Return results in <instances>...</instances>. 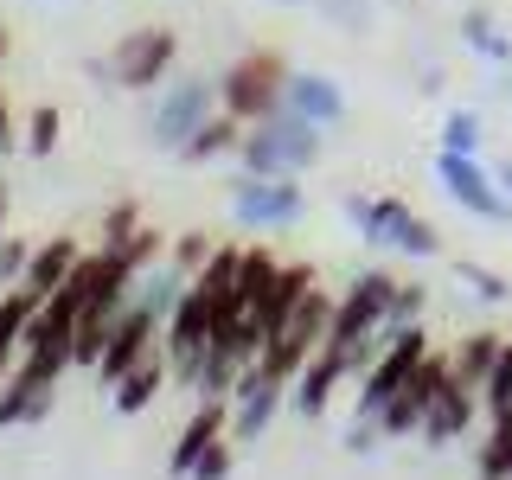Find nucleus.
I'll list each match as a JSON object with an SVG mask.
<instances>
[{"instance_id":"f257e3e1","label":"nucleus","mask_w":512,"mask_h":480,"mask_svg":"<svg viewBox=\"0 0 512 480\" xmlns=\"http://www.w3.org/2000/svg\"><path fill=\"white\" fill-rule=\"evenodd\" d=\"M320 148H327V128L301 122L295 109H276V116L244 128V141H237V173H256V180H301L320 160Z\"/></svg>"},{"instance_id":"f03ea898","label":"nucleus","mask_w":512,"mask_h":480,"mask_svg":"<svg viewBox=\"0 0 512 480\" xmlns=\"http://www.w3.org/2000/svg\"><path fill=\"white\" fill-rule=\"evenodd\" d=\"M340 212H346L352 231H359L365 250H397V256H410V263H429V256H442L436 224L416 218L404 199H391V192H378V199H365V192H346Z\"/></svg>"},{"instance_id":"7ed1b4c3","label":"nucleus","mask_w":512,"mask_h":480,"mask_svg":"<svg viewBox=\"0 0 512 480\" xmlns=\"http://www.w3.org/2000/svg\"><path fill=\"white\" fill-rule=\"evenodd\" d=\"M282 90H288V58L269 52V45H256V52H237L231 64L218 71V109L237 122H263L282 109Z\"/></svg>"},{"instance_id":"20e7f679","label":"nucleus","mask_w":512,"mask_h":480,"mask_svg":"<svg viewBox=\"0 0 512 480\" xmlns=\"http://www.w3.org/2000/svg\"><path fill=\"white\" fill-rule=\"evenodd\" d=\"M205 116H218V77H205V71H173L167 84L154 90V103H148V141H154V148H173V154H180L186 141L199 135Z\"/></svg>"},{"instance_id":"39448f33","label":"nucleus","mask_w":512,"mask_h":480,"mask_svg":"<svg viewBox=\"0 0 512 480\" xmlns=\"http://www.w3.org/2000/svg\"><path fill=\"white\" fill-rule=\"evenodd\" d=\"M391 301H397V276L391 269H365V276H352V288L340 301H333V327H327V346L346 352L359 340H372V333L391 320Z\"/></svg>"},{"instance_id":"423d86ee","label":"nucleus","mask_w":512,"mask_h":480,"mask_svg":"<svg viewBox=\"0 0 512 480\" xmlns=\"http://www.w3.org/2000/svg\"><path fill=\"white\" fill-rule=\"evenodd\" d=\"M173 64H180V32L167 26H135L109 52V71H116L122 90H160L173 77Z\"/></svg>"},{"instance_id":"0eeeda50","label":"nucleus","mask_w":512,"mask_h":480,"mask_svg":"<svg viewBox=\"0 0 512 480\" xmlns=\"http://www.w3.org/2000/svg\"><path fill=\"white\" fill-rule=\"evenodd\" d=\"M231 218L244 231H288V224L308 218V192L295 180H256V173H237L231 180Z\"/></svg>"},{"instance_id":"6e6552de","label":"nucleus","mask_w":512,"mask_h":480,"mask_svg":"<svg viewBox=\"0 0 512 480\" xmlns=\"http://www.w3.org/2000/svg\"><path fill=\"white\" fill-rule=\"evenodd\" d=\"M436 180H442V192L461 205L468 218H480V224H506L512 218V199L500 192V180H493V167L480 154H436Z\"/></svg>"},{"instance_id":"1a4fd4ad","label":"nucleus","mask_w":512,"mask_h":480,"mask_svg":"<svg viewBox=\"0 0 512 480\" xmlns=\"http://www.w3.org/2000/svg\"><path fill=\"white\" fill-rule=\"evenodd\" d=\"M205 340H212V295L192 282L186 295H180V308L167 314V327H160V346H167V365H173V378H180V384H192V372H199Z\"/></svg>"},{"instance_id":"9d476101","label":"nucleus","mask_w":512,"mask_h":480,"mask_svg":"<svg viewBox=\"0 0 512 480\" xmlns=\"http://www.w3.org/2000/svg\"><path fill=\"white\" fill-rule=\"evenodd\" d=\"M231 442H263L269 423H276V410L288 404V384H276L263 372V365H244V378L231 384Z\"/></svg>"},{"instance_id":"9b49d317","label":"nucleus","mask_w":512,"mask_h":480,"mask_svg":"<svg viewBox=\"0 0 512 480\" xmlns=\"http://www.w3.org/2000/svg\"><path fill=\"white\" fill-rule=\"evenodd\" d=\"M154 346H160V320H154L148 308H135V301H128V308L116 314V327H109V346H103V359H96V378L116 391V384L135 372V365L148 359Z\"/></svg>"},{"instance_id":"f8f14e48","label":"nucleus","mask_w":512,"mask_h":480,"mask_svg":"<svg viewBox=\"0 0 512 480\" xmlns=\"http://www.w3.org/2000/svg\"><path fill=\"white\" fill-rule=\"evenodd\" d=\"M282 109H295V116L314 122V128H340L346 122V90L333 84L327 71H288Z\"/></svg>"},{"instance_id":"ddd939ff","label":"nucleus","mask_w":512,"mask_h":480,"mask_svg":"<svg viewBox=\"0 0 512 480\" xmlns=\"http://www.w3.org/2000/svg\"><path fill=\"white\" fill-rule=\"evenodd\" d=\"M474 384H461V378H448L436 397H429V410H423V429H416V436H423L429 448H448V442H461L474 429Z\"/></svg>"},{"instance_id":"4468645a","label":"nucleus","mask_w":512,"mask_h":480,"mask_svg":"<svg viewBox=\"0 0 512 480\" xmlns=\"http://www.w3.org/2000/svg\"><path fill=\"white\" fill-rule=\"evenodd\" d=\"M308 288H314V269H308V263H282V269H276V282H269L263 295L250 301V320L263 327V340L288 327V314L301 308V295H308Z\"/></svg>"},{"instance_id":"2eb2a0df","label":"nucleus","mask_w":512,"mask_h":480,"mask_svg":"<svg viewBox=\"0 0 512 480\" xmlns=\"http://www.w3.org/2000/svg\"><path fill=\"white\" fill-rule=\"evenodd\" d=\"M218 436H231V404H224V397H205V404L192 410V423L180 429V442H173L167 474H173V480H186V474H192V461H199Z\"/></svg>"},{"instance_id":"dca6fc26","label":"nucleus","mask_w":512,"mask_h":480,"mask_svg":"<svg viewBox=\"0 0 512 480\" xmlns=\"http://www.w3.org/2000/svg\"><path fill=\"white\" fill-rule=\"evenodd\" d=\"M346 378V352H333V346H320L308 365L295 372V384H288V404H295L301 416H320L333 404V384Z\"/></svg>"},{"instance_id":"f3484780","label":"nucleus","mask_w":512,"mask_h":480,"mask_svg":"<svg viewBox=\"0 0 512 480\" xmlns=\"http://www.w3.org/2000/svg\"><path fill=\"white\" fill-rule=\"evenodd\" d=\"M77 263H84V250H77V237H45L39 250H32V263H26V276H20V288H32V295H58L64 282L77 276Z\"/></svg>"},{"instance_id":"a211bd4d","label":"nucleus","mask_w":512,"mask_h":480,"mask_svg":"<svg viewBox=\"0 0 512 480\" xmlns=\"http://www.w3.org/2000/svg\"><path fill=\"white\" fill-rule=\"evenodd\" d=\"M52 391H58V384H39L32 372H20V365H13L7 384H0V429H13V423H39V416L52 410Z\"/></svg>"},{"instance_id":"6ab92c4d","label":"nucleus","mask_w":512,"mask_h":480,"mask_svg":"<svg viewBox=\"0 0 512 480\" xmlns=\"http://www.w3.org/2000/svg\"><path fill=\"white\" fill-rule=\"evenodd\" d=\"M167 372H173V365H167V346H154L148 359H141L135 372L109 391V397H116V416H141V410H148L154 397H160V378H167Z\"/></svg>"},{"instance_id":"aec40b11","label":"nucleus","mask_w":512,"mask_h":480,"mask_svg":"<svg viewBox=\"0 0 512 480\" xmlns=\"http://www.w3.org/2000/svg\"><path fill=\"white\" fill-rule=\"evenodd\" d=\"M237 141H244V122L218 109V116H205V122H199V135H192L186 148H180V160H186V167H212V160L237 154Z\"/></svg>"},{"instance_id":"412c9836","label":"nucleus","mask_w":512,"mask_h":480,"mask_svg":"<svg viewBox=\"0 0 512 480\" xmlns=\"http://www.w3.org/2000/svg\"><path fill=\"white\" fill-rule=\"evenodd\" d=\"M461 45H468L474 58H487V64H512V39L500 32V20H493L487 7H468V13H461Z\"/></svg>"},{"instance_id":"4be33fe9","label":"nucleus","mask_w":512,"mask_h":480,"mask_svg":"<svg viewBox=\"0 0 512 480\" xmlns=\"http://www.w3.org/2000/svg\"><path fill=\"white\" fill-rule=\"evenodd\" d=\"M500 333H468V340H461L455 346V378L461 384H474V391H480V384H487V372H493V365H500Z\"/></svg>"},{"instance_id":"5701e85b","label":"nucleus","mask_w":512,"mask_h":480,"mask_svg":"<svg viewBox=\"0 0 512 480\" xmlns=\"http://www.w3.org/2000/svg\"><path fill=\"white\" fill-rule=\"evenodd\" d=\"M474 468H480V480H506L512 474V416H500V423L487 429V442L474 448Z\"/></svg>"},{"instance_id":"b1692460","label":"nucleus","mask_w":512,"mask_h":480,"mask_svg":"<svg viewBox=\"0 0 512 480\" xmlns=\"http://www.w3.org/2000/svg\"><path fill=\"white\" fill-rule=\"evenodd\" d=\"M480 141H487V122H480L474 109H448L442 116V148L448 154H480Z\"/></svg>"},{"instance_id":"393cba45","label":"nucleus","mask_w":512,"mask_h":480,"mask_svg":"<svg viewBox=\"0 0 512 480\" xmlns=\"http://www.w3.org/2000/svg\"><path fill=\"white\" fill-rule=\"evenodd\" d=\"M455 282L468 288V295H480V301H493V308H500V301L512 295V282L500 276V269H487V263H474V256H461L455 263Z\"/></svg>"},{"instance_id":"a878e982","label":"nucleus","mask_w":512,"mask_h":480,"mask_svg":"<svg viewBox=\"0 0 512 480\" xmlns=\"http://www.w3.org/2000/svg\"><path fill=\"white\" fill-rule=\"evenodd\" d=\"M480 404H487L493 423H500V416H512V340L500 346V365H493L487 384H480Z\"/></svg>"},{"instance_id":"bb28decb","label":"nucleus","mask_w":512,"mask_h":480,"mask_svg":"<svg viewBox=\"0 0 512 480\" xmlns=\"http://www.w3.org/2000/svg\"><path fill=\"white\" fill-rule=\"evenodd\" d=\"M58 128H64V116H58V109L52 103H39V109H32V116H26V135H20V148L26 154H58Z\"/></svg>"},{"instance_id":"cd10ccee","label":"nucleus","mask_w":512,"mask_h":480,"mask_svg":"<svg viewBox=\"0 0 512 480\" xmlns=\"http://www.w3.org/2000/svg\"><path fill=\"white\" fill-rule=\"evenodd\" d=\"M429 314V288L423 282H397V301H391V320L384 327H416Z\"/></svg>"},{"instance_id":"c85d7f7f","label":"nucleus","mask_w":512,"mask_h":480,"mask_svg":"<svg viewBox=\"0 0 512 480\" xmlns=\"http://www.w3.org/2000/svg\"><path fill=\"white\" fill-rule=\"evenodd\" d=\"M231 448H237L231 436H218V442H212V448H205V455H199V461H192V474H186V480H231V461H237V455H231Z\"/></svg>"},{"instance_id":"c756f323","label":"nucleus","mask_w":512,"mask_h":480,"mask_svg":"<svg viewBox=\"0 0 512 480\" xmlns=\"http://www.w3.org/2000/svg\"><path fill=\"white\" fill-rule=\"evenodd\" d=\"M205 256H212V237H205V231H186L180 244H173V263H180L186 276H199V269H205Z\"/></svg>"},{"instance_id":"7c9ffc66","label":"nucleus","mask_w":512,"mask_h":480,"mask_svg":"<svg viewBox=\"0 0 512 480\" xmlns=\"http://www.w3.org/2000/svg\"><path fill=\"white\" fill-rule=\"evenodd\" d=\"M308 7H320L327 20H340L346 32H359L365 20H372V7H365V0H308Z\"/></svg>"},{"instance_id":"2f4dec72","label":"nucleus","mask_w":512,"mask_h":480,"mask_svg":"<svg viewBox=\"0 0 512 480\" xmlns=\"http://www.w3.org/2000/svg\"><path fill=\"white\" fill-rule=\"evenodd\" d=\"M26 263H32V250L20 244V237H0V288L20 282V276H26Z\"/></svg>"},{"instance_id":"473e14b6","label":"nucleus","mask_w":512,"mask_h":480,"mask_svg":"<svg viewBox=\"0 0 512 480\" xmlns=\"http://www.w3.org/2000/svg\"><path fill=\"white\" fill-rule=\"evenodd\" d=\"M141 224H135V205H116V212L103 218V244H122V237H135Z\"/></svg>"},{"instance_id":"72a5a7b5","label":"nucleus","mask_w":512,"mask_h":480,"mask_svg":"<svg viewBox=\"0 0 512 480\" xmlns=\"http://www.w3.org/2000/svg\"><path fill=\"white\" fill-rule=\"evenodd\" d=\"M13 148H20V135H13V109H7V96H0V160H7Z\"/></svg>"},{"instance_id":"f704fd0d","label":"nucleus","mask_w":512,"mask_h":480,"mask_svg":"<svg viewBox=\"0 0 512 480\" xmlns=\"http://www.w3.org/2000/svg\"><path fill=\"white\" fill-rule=\"evenodd\" d=\"M0 237H7V186H0Z\"/></svg>"},{"instance_id":"c9c22d12","label":"nucleus","mask_w":512,"mask_h":480,"mask_svg":"<svg viewBox=\"0 0 512 480\" xmlns=\"http://www.w3.org/2000/svg\"><path fill=\"white\" fill-rule=\"evenodd\" d=\"M0 64H7V32H0Z\"/></svg>"},{"instance_id":"e433bc0d","label":"nucleus","mask_w":512,"mask_h":480,"mask_svg":"<svg viewBox=\"0 0 512 480\" xmlns=\"http://www.w3.org/2000/svg\"><path fill=\"white\" fill-rule=\"evenodd\" d=\"M500 90H506V96H512V71H506V84H500Z\"/></svg>"},{"instance_id":"4c0bfd02","label":"nucleus","mask_w":512,"mask_h":480,"mask_svg":"<svg viewBox=\"0 0 512 480\" xmlns=\"http://www.w3.org/2000/svg\"><path fill=\"white\" fill-rule=\"evenodd\" d=\"M288 7H308V0H288Z\"/></svg>"},{"instance_id":"58836bf2","label":"nucleus","mask_w":512,"mask_h":480,"mask_svg":"<svg viewBox=\"0 0 512 480\" xmlns=\"http://www.w3.org/2000/svg\"><path fill=\"white\" fill-rule=\"evenodd\" d=\"M506 480H512V474H506Z\"/></svg>"}]
</instances>
